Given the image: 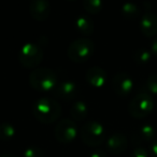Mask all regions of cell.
<instances>
[{"instance_id": "23", "label": "cell", "mask_w": 157, "mask_h": 157, "mask_svg": "<svg viewBox=\"0 0 157 157\" xmlns=\"http://www.w3.org/2000/svg\"><path fill=\"white\" fill-rule=\"evenodd\" d=\"M148 156H150V155H148L147 150H146L145 147H143V146H140V145L136 146L130 154V157H148Z\"/></svg>"}, {"instance_id": "21", "label": "cell", "mask_w": 157, "mask_h": 157, "mask_svg": "<svg viewBox=\"0 0 157 157\" xmlns=\"http://www.w3.org/2000/svg\"><path fill=\"white\" fill-rule=\"evenodd\" d=\"M24 157H45V152L43 148L39 147L37 145L27 146L23 152Z\"/></svg>"}, {"instance_id": "6", "label": "cell", "mask_w": 157, "mask_h": 157, "mask_svg": "<svg viewBox=\"0 0 157 157\" xmlns=\"http://www.w3.org/2000/svg\"><path fill=\"white\" fill-rule=\"evenodd\" d=\"M43 48L37 42L29 41L22 45L17 54L20 63L26 68H37L43 59Z\"/></svg>"}, {"instance_id": "3", "label": "cell", "mask_w": 157, "mask_h": 157, "mask_svg": "<svg viewBox=\"0 0 157 157\" xmlns=\"http://www.w3.org/2000/svg\"><path fill=\"white\" fill-rule=\"evenodd\" d=\"M154 108V98L145 88L140 90L131 98L128 105V112L135 118H142L152 112Z\"/></svg>"}, {"instance_id": "1", "label": "cell", "mask_w": 157, "mask_h": 157, "mask_svg": "<svg viewBox=\"0 0 157 157\" xmlns=\"http://www.w3.org/2000/svg\"><path fill=\"white\" fill-rule=\"evenodd\" d=\"M33 114L43 124L54 123L61 115V105L56 99L50 96L38 98L33 105Z\"/></svg>"}, {"instance_id": "12", "label": "cell", "mask_w": 157, "mask_h": 157, "mask_svg": "<svg viewBox=\"0 0 157 157\" xmlns=\"http://www.w3.org/2000/svg\"><path fill=\"white\" fill-rule=\"evenodd\" d=\"M85 78L92 86L97 88L102 87L107 82L108 73L102 67L99 66H93V67L88 68L87 71L85 73Z\"/></svg>"}, {"instance_id": "10", "label": "cell", "mask_w": 157, "mask_h": 157, "mask_svg": "<svg viewBox=\"0 0 157 157\" xmlns=\"http://www.w3.org/2000/svg\"><path fill=\"white\" fill-rule=\"evenodd\" d=\"M29 12L33 20L43 22L50 15L51 5L48 0H31L29 3Z\"/></svg>"}, {"instance_id": "2", "label": "cell", "mask_w": 157, "mask_h": 157, "mask_svg": "<svg viewBox=\"0 0 157 157\" xmlns=\"http://www.w3.org/2000/svg\"><path fill=\"white\" fill-rule=\"evenodd\" d=\"M56 72L48 67H37L29 74V84L38 92H50L58 84Z\"/></svg>"}, {"instance_id": "25", "label": "cell", "mask_w": 157, "mask_h": 157, "mask_svg": "<svg viewBox=\"0 0 157 157\" xmlns=\"http://www.w3.org/2000/svg\"><path fill=\"white\" fill-rule=\"evenodd\" d=\"M150 153L152 157H157V138L153 140L150 146Z\"/></svg>"}, {"instance_id": "15", "label": "cell", "mask_w": 157, "mask_h": 157, "mask_svg": "<svg viewBox=\"0 0 157 157\" xmlns=\"http://www.w3.org/2000/svg\"><path fill=\"white\" fill-rule=\"evenodd\" d=\"M88 107L83 100H76L70 105V115L74 122H81L87 117Z\"/></svg>"}, {"instance_id": "19", "label": "cell", "mask_w": 157, "mask_h": 157, "mask_svg": "<svg viewBox=\"0 0 157 157\" xmlns=\"http://www.w3.org/2000/svg\"><path fill=\"white\" fill-rule=\"evenodd\" d=\"M132 57H133V60L137 63L143 65V63H147L151 60V58H152V52L150 50H147V48H140L133 52Z\"/></svg>"}, {"instance_id": "20", "label": "cell", "mask_w": 157, "mask_h": 157, "mask_svg": "<svg viewBox=\"0 0 157 157\" xmlns=\"http://www.w3.org/2000/svg\"><path fill=\"white\" fill-rule=\"evenodd\" d=\"M82 5H83L84 9L90 14L98 13L102 10L103 7L102 0H84Z\"/></svg>"}, {"instance_id": "11", "label": "cell", "mask_w": 157, "mask_h": 157, "mask_svg": "<svg viewBox=\"0 0 157 157\" xmlns=\"http://www.w3.org/2000/svg\"><path fill=\"white\" fill-rule=\"evenodd\" d=\"M53 92L57 97L63 100H71L75 98L78 94V85L72 80H63V81L58 82Z\"/></svg>"}, {"instance_id": "27", "label": "cell", "mask_w": 157, "mask_h": 157, "mask_svg": "<svg viewBox=\"0 0 157 157\" xmlns=\"http://www.w3.org/2000/svg\"><path fill=\"white\" fill-rule=\"evenodd\" d=\"M0 157H18V156H16V155L12 154V153H5V154L0 155Z\"/></svg>"}, {"instance_id": "16", "label": "cell", "mask_w": 157, "mask_h": 157, "mask_svg": "<svg viewBox=\"0 0 157 157\" xmlns=\"http://www.w3.org/2000/svg\"><path fill=\"white\" fill-rule=\"evenodd\" d=\"M121 12H122L123 16L127 20H133V18L138 17L140 14V8L136 2L132 1H126L122 5L121 8Z\"/></svg>"}, {"instance_id": "17", "label": "cell", "mask_w": 157, "mask_h": 157, "mask_svg": "<svg viewBox=\"0 0 157 157\" xmlns=\"http://www.w3.org/2000/svg\"><path fill=\"white\" fill-rule=\"evenodd\" d=\"M140 140L143 141H153L156 137V129L153 125L151 124H144L139 128L138 131Z\"/></svg>"}, {"instance_id": "22", "label": "cell", "mask_w": 157, "mask_h": 157, "mask_svg": "<svg viewBox=\"0 0 157 157\" xmlns=\"http://www.w3.org/2000/svg\"><path fill=\"white\" fill-rule=\"evenodd\" d=\"M144 88H145L150 94L157 95V73H153L147 76Z\"/></svg>"}, {"instance_id": "4", "label": "cell", "mask_w": 157, "mask_h": 157, "mask_svg": "<svg viewBox=\"0 0 157 157\" xmlns=\"http://www.w3.org/2000/svg\"><path fill=\"white\" fill-rule=\"evenodd\" d=\"M95 52V42L90 38L81 37L73 40L68 46L67 54L74 63H84L92 57Z\"/></svg>"}, {"instance_id": "24", "label": "cell", "mask_w": 157, "mask_h": 157, "mask_svg": "<svg viewBox=\"0 0 157 157\" xmlns=\"http://www.w3.org/2000/svg\"><path fill=\"white\" fill-rule=\"evenodd\" d=\"M90 157H109V156L105 153V151L101 150V148H95L90 154Z\"/></svg>"}, {"instance_id": "13", "label": "cell", "mask_w": 157, "mask_h": 157, "mask_svg": "<svg viewBox=\"0 0 157 157\" xmlns=\"http://www.w3.org/2000/svg\"><path fill=\"white\" fill-rule=\"evenodd\" d=\"M140 29L146 37L157 36V15L153 12H145L140 18Z\"/></svg>"}, {"instance_id": "7", "label": "cell", "mask_w": 157, "mask_h": 157, "mask_svg": "<svg viewBox=\"0 0 157 157\" xmlns=\"http://www.w3.org/2000/svg\"><path fill=\"white\" fill-rule=\"evenodd\" d=\"M78 135L76 123L71 118H63L58 121L54 128V136L61 143H70Z\"/></svg>"}, {"instance_id": "18", "label": "cell", "mask_w": 157, "mask_h": 157, "mask_svg": "<svg viewBox=\"0 0 157 157\" xmlns=\"http://www.w3.org/2000/svg\"><path fill=\"white\" fill-rule=\"evenodd\" d=\"M16 128L9 122L0 123V140H10L15 136Z\"/></svg>"}, {"instance_id": "14", "label": "cell", "mask_w": 157, "mask_h": 157, "mask_svg": "<svg viewBox=\"0 0 157 157\" xmlns=\"http://www.w3.org/2000/svg\"><path fill=\"white\" fill-rule=\"evenodd\" d=\"M75 27L82 35L90 36L95 30V23L93 18L87 14H80L75 18Z\"/></svg>"}, {"instance_id": "5", "label": "cell", "mask_w": 157, "mask_h": 157, "mask_svg": "<svg viewBox=\"0 0 157 157\" xmlns=\"http://www.w3.org/2000/svg\"><path fill=\"white\" fill-rule=\"evenodd\" d=\"M82 141L88 146H99L107 139L105 128L99 121H87L80 129Z\"/></svg>"}, {"instance_id": "26", "label": "cell", "mask_w": 157, "mask_h": 157, "mask_svg": "<svg viewBox=\"0 0 157 157\" xmlns=\"http://www.w3.org/2000/svg\"><path fill=\"white\" fill-rule=\"evenodd\" d=\"M151 52H152V54L157 56V36H155L154 39L152 40V43H151Z\"/></svg>"}, {"instance_id": "9", "label": "cell", "mask_w": 157, "mask_h": 157, "mask_svg": "<svg viewBox=\"0 0 157 157\" xmlns=\"http://www.w3.org/2000/svg\"><path fill=\"white\" fill-rule=\"evenodd\" d=\"M105 145L111 154L120 155L126 151L128 146V139L123 132H113L109 137H107Z\"/></svg>"}, {"instance_id": "8", "label": "cell", "mask_w": 157, "mask_h": 157, "mask_svg": "<svg viewBox=\"0 0 157 157\" xmlns=\"http://www.w3.org/2000/svg\"><path fill=\"white\" fill-rule=\"evenodd\" d=\"M133 80L129 73L125 71H120L113 75L111 80L112 90L120 96H127L131 93L133 88Z\"/></svg>"}]
</instances>
